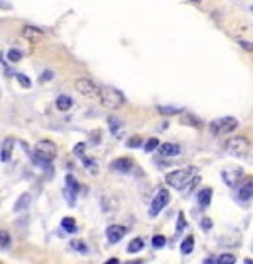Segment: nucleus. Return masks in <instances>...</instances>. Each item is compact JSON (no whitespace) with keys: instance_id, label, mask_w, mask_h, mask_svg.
<instances>
[{"instance_id":"obj_1","label":"nucleus","mask_w":253,"mask_h":264,"mask_svg":"<svg viewBox=\"0 0 253 264\" xmlns=\"http://www.w3.org/2000/svg\"><path fill=\"white\" fill-rule=\"evenodd\" d=\"M55 157H57V145H55L53 141H50V139H42V141L36 143L32 158H34L38 164L48 166Z\"/></svg>"},{"instance_id":"obj_2","label":"nucleus","mask_w":253,"mask_h":264,"mask_svg":"<svg viewBox=\"0 0 253 264\" xmlns=\"http://www.w3.org/2000/svg\"><path fill=\"white\" fill-rule=\"evenodd\" d=\"M197 176V170L193 166L189 168H179V170H173L165 176V182L169 186H173L175 190H185V186H189V182Z\"/></svg>"},{"instance_id":"obj_3","label":"nucleus","mask_w":253,"mask_h":264,"mask_svg":"<svg viewBox=\"0 0 253 264\" xmlns=\"http://www.w3.org/2000/svg\"><path fill=\"white\" fill-rule=\"evenodd\" d=\"M99 100H101V104L104 106V108H112V110L124 106V102H126L124 94H122L120 90H116V88H101Z\"/></svg>"},{"instance_id":"obj_4","label":"nucleus","mask_w":253,"mask_h":264,"mask_svg":"<svg viewBox=\"0 0 253 264\" xmlns=\"http://www.w3.org/2000/svg\"><path fill=\"white\" fill-rule=\"evenodd\" d=\"M226 151H228L230 155L244 157V155H248V151H250V141H248L246 137H242V135L232 137V139L226 141Z\"/></svg>"},{"instance_id":"obj_5","label":"nucleus","mask_w":253,"mask_h":264,"mask_svg":"<svg viewBox=\"0 0 253 264\" xmlns=\"http://www.w3.org/2000/svg\"><path fill=\"white\" fill-rule=\"evenodd\" d=\"M236 127H238V119H236V117H220V119H214V121L210 123V131H212L214 135L232 133Z\"/></svg>"},{"instance_id":"obj_6","label":"nucleus","mask_w":253,"mask_h":264,"mask_svg":"<svg viewBox=\"0 0 253 264\" xmlns=\"http://www.w3.org/2000/svg\"><path fill=\"white\" fill-rule=\"evenodd\" d=\"M75 88L87 98H99V94H101V86H97L91 78H79L75 82Z\"/></svg>"},{"instance_id":"obj_7","label":"nucleus","mask_w":253,"mask_h":264,"mask_svg":"<svg viewBox=\"0 0 253 264\" xmlns=\"http://www.w3.org/2000/svg\"><path fill=\"white\" fill-rule=\"evenodd\" d=\"M167 204H169V192H167L165 188H161V190L155 194L152 206H150V215H152V217H155L157 213H161V210H163Z\"/></svg>"},{"instance_id":"obj_8","label":"nucleus","mask_w":253,"mask_h":264,"mask_svg":"<svg viewBox=\"0 0 253 264\" xmlns=\"http://www.w3.org/2000/svg\"><path fill=\"white\" fill-rule=\"evenodd\" d=\"M222 178H224V182H226L228 186H238L240 180L244 178V170H242V168H226V170L222 172Z\"/></svg>"},{"instance_id":"obj_9","label":"nucleus","mask_w":253,"mask_h":264,"mask_svg":"<svg viewBox=\"0 0 253 264\" xmlns=\"http://www.w3.org/2000/svg\"><path fill=\"white\" fill-rule=\"evenodd\" d=\"M126 231H128V229H126L124 225H110L108 231H106V239H108V243H112V245L120 243V241L124 239Z\"/></svg>"},{"instance_id":"obj_10","label":"nucleus","mask_w":253,"mask_h":264,"mask_svg":"<svg viewBox=\"0 0 253 264\" xmlns=\"http://www.w3.org/2000/svg\"><path fill=\"white\" fill-rule=\"evenodd\" d=\"M238 198L242 202H248L253 198V178H248L244 180L242 184H238Z\"/></svg>"},{"instance_id":"obj_11","label":"nucleus","mask_w":253,"mask_h":264,"mask_svg":"<svg viewBox=\"0 0 253 264\" xmlns=\"http://www.w3.org/2000/svg\"><path fill=\"white\" fill-rule=\"evenodd\" d=\"M77 194H79V182L75 180V176H67V188H65V196H67V200H69V204L73 206L75 204V198H77Z\"/></svg>"},{"instance_id":"obj_12","label":"nucleus","mask_w":253,"mask_h":264,"mask_svg":"<svg viewBox=\"0 0 253 264\" xmlns=\"http://www.w3.org/2000/svg\"><path fill=\"white\" fill-rule=\"evenodd\" d=\"M159 155L161 157H179L181 147L177 143H163V145H159Z\"/></svg>"},{"instance_id":"obj_13","label":"nucleus","mask_w":253,"mask_h":264,"mask_svg":"<svg viewBox=\"0 0 253 264\" xmlns=\"http://www.w3.org/2000/svg\"><path fill=\"white\" fill-rule=\"evenodd\" d=\"M12 151H14V139L12 137H6L4 143H2V149H0V160L2 162H8L12 157Z\"/></svg>"},{"instance_id":"obj_14","label":"nucleus","mask_w":253,"mask_h":264,"mask_svg":"<svg viewBox=\"0 0 253 264\" xmlns=\"http://www.w3.org/2000/svg\"><path fill=\"white\" fill-rule=\"evenodd\" d=\"M132 166H134L132 158H126V157L116 158V160L112 162V170H116V172H130Z\"/></svg>"},{"instance_id":"obj_15","label":"nucleus","mask_w":253,"mask_h":264,"mask_svg":"<svg viewBox=\"0 0 253 264\" xmlns=\"http://www.w3.org/2000/svg\"><path fill=\"white\" fill-rule=\"evenodd\" d=\"M210 200H212V188H202L197 196V202L201 208H208L210 206Z\"/></svg>"},{"instance_id":"obj_16","label":"nucleus","mask_w":253,"mask_h":264,"mask_svg":"<svg viewBox=\"0 0 253 264\" xmlns=\"http://www.w3.org/2000/svg\"><path fill=\"white\" fill-rule=\"evenodd\" d=\"M55 106H57V110L67 112V110H71V108H73V98H71V96H67V94H61V96H57Z\"/></svg>"},{"instance_id":"obj_17","label":"nucleus","mask_w":253,"mask_h":264,"mask_svg":"<svg viewBox=\"0 0 253 264\" xmlns=\"http://www.w3.org/2000/svg\"><path fill=\"white\" fill-rule=\"evenodd\" d=\"M22 36L28 38V39H32V41L42 39V32H40L38 28H32V26H24V28H22Z\"/></svg>"},{"instance_id":"obj_18","label":"nucleus","mask_w":253,"mask_h":264,"mask_svg":"<svg viewBox=\"0 0 253 264\" xmlns=\"http://www.w3.org/2000/svg\"><path fill=\"white\" fill-rule=\"evenodd\" d=\"M108 125H110V129H112V133H114L116 137H122L124 125H122V121H120L118 117H108Z\"/></svg>"},{"instance_id":"obj_19","label":"nucleus","mask_w":253,"mask_h":264,"mask_svg":"<svg viewBox=\"0 0 253 264\" xmlns=\"http://www.w3.org/2000/svg\"><path fill=\"white\" fill-rule=\"evenodd\" d=\"M193 249H195V237H193V235H189V237L181 243V253H183V255H191V253H193Z\"/></svg>"},{"instance_id":"obj_20","label":"nucleus","mask_w":253,"mask_h":264,"mask_svg":"<svg viewBox=\"0 0 253 264\" xmlns=\"http://www.w3.org/2000/svg\"><path fill=\"white\" fill-rule=\"evenodd\" d=\"M144 239L142 237H136V239H132L130 241V245H128V253H140L142 249H144Z\"/></svg>"},{"instance_id":"obj_21","label":"nucleus","mask_w":253,"mask_h":264,"mask_svg":"<svg viewBox=\"0 0 253 264\" xmlns=\"http://www.w3.org/2000/svg\"><path fill=\"white\" fill-rule=\"evenodd\" d=\"M61 227H63L67 233H75V231H77V223H75V219H73V217H63Z\"/></svg>"},{"instance_id":"obj_22","label":"nucleus","mask_w":253,"mask_h":264,"mask_svg":"<svg viewBox=\"0 0 253 264\" xmlns=\"http://www.w3.org/2000/svg\"><path fill=\"white\" fill-rule=\"evenodd\" d=\"M30 200H32V196H30V194H24V196L18 200V204L14 206V210H16V211L26 210V208H28V204H30Z\"/></svg>"},{"instance_id":"obj_23","label":"nucleus","mask_w":253,"mask_h":264,"mask_svg":"<svg viewBox=\"0 0 253 264\" xmlns=\"http://www.w3.org/2000/svg\"><path fill=\"white\" fill-rule=\"evenodd\" d=\"M181 108H171V106H159V113L163 115H173V113H181Z\"/></svg>"},{"instance_id":"obj_24","label":"nucleus","mask_w":253,"mask_h":264,"mask_svg":"<svg viewBox=\"0 0 253 264\" xmlns=\"http://www.w3.org/2000/svg\"><path fill=\"white\" fill-rule=\"evenodd\" d=\"M12 245V239L8 235V231H0V249H8Z\"/></svg>"},{"instance_id":"obj_25","label":"nucleus","mask_w":253,"mask_h":264,"mask_svg":"<svg viewBox=\"0 0 253 264\" xmlns=\"http://www.w3.org/2000/svg\"><path fill=\"white\" fill-rule=\"evenodd\" d=\"M234 263H236V257H234V255H230V253L220 255V257L216 259V264H234Z\"/></svg>"},{"instance_id":"obj_26","label":"nucleus","mask_w":253,"mask_h":264,"mask_svg":"<svg viewBox=\"0 0 253 264\" xmlns=\"http://www.w3.org/2000/svg\"><path fill=\"white\" fill-rule=\"evenodd\" d=\"M83 162H85V166L89 168V172H93V174H97V172H99V164H97V160L83 157Z\"/></svg>"},{"instance_id":"obj_27","label":"nucleus","mask_w":253,"mask_h":264,"mask_svg":"<svg viewBox=\"0 0 253 264\" xmlns=\"http://www.w3.org/2000/svg\"><path fill=\"white\" fill-rule=\"evenodd\" d=\"M22 59V51H18V49H10L8 51V61L10 63H18Z\"/></svg>"},{"instance_id":"obj_28","label":"nucleus","mask_w":253,"mask_h":264,"mask_svg":"<svg viewBox=\"0 0 253 264\" xmlns=\"http://www.w3.org/2000/svg\"><path fill=\"white\" fill-rule=\"evenodd\" d=\"M71 249H73V251H79V253H87V251H89L87 245H85L83 241H73V243H71Z\"/></svg>"},{"instance_id":"obj_29","label":"nucleus","mask_w":253,"mask_h":264,"mask_svg":"<svg viewBox=\"0 0 253 264\" xmlns=\"http://www.w3.org/2000/svg\"><path fill=\"white\" fill-rule=\"evenodd\" d=\"M153 247H155V249H161V247H165V243H167V239H165V237H163V235H155V237H153Z\"/></svg>"},{"instance_id":"obj_30","label":"nucleus","mask_w":253,"mask_h":264,"mask_svg":"<svg viewBox=\"0 0 253 264\" xmlns=\"http://www.w3.org/2000/svg\"><path fill=\"white\" fill-rule=\"evenodd\" d=\"M159 147V141L155 139V137H152V139H148V143H146V151L148 153H152V151H155Z\"/></svg>"},{"instance_id":"obj_31","label":"nucleus","mask_w":253,"mask_h":264,"mask_svg":"<svg viewBox=\"0 0 253 264\" xmlns=\"http://www.w3.org/2000/svg\"><path fill=\"white\" fill-rule=\"evenodd\" d=\"M185 227H187V221H185V215H183V213H179V219H177V233L185 231Z\"/></svg>"},{"instance_id":"obj_32","label":"nucleus","mask_w":253,"mask_h":264,"mask_svg":"<svg viewBox=\"0 0 253 264\" xmlns=\"http://www.w3.org/2000/svg\"><path fill=\"white\" fill-rule=\"evenodd\" d=\"M16 78H18V82H20L24 88H30V86H32V82L26 78V75H16Z\"/></svg>"},{"instance_id":"obj_33","label":"nucleus","mask_w":253,"mask_h":264,"mask_svg":"<svg viewBox=\"0 0 253 264\" xmlns=\"http://www.w3.org/2000/svg\"><path fill=\"white\" fill-rule=\"evenodd\" d=\"M128 145H130V147H140V145H142V137H132V139L128 141Z\"/></svg>"},{"instance_id":"obj_34","label":"nucleus","mask_w":253,"mask_h":264,"mask_svg":"<svg viewBox=\"0 0 253 264\" xmlns=\"http://www.w3.org/2000/svg\"><path fill=\"white\" fill-rule=\"evenodd\" d=\"M185 123H191V125H195V127H199L201 123L197 121V117H193V115H189V117H185Z\"/></svg>"},{"instance_id":"obj_35","label":"nucleus","mask_w":253,"mask_h":264,"mask_svg":"<svg viewBox=\"0 0 253 264\" xmlns=\"http://www.w3.org/2000/svg\"><path fill=\"white\" fill-rule=\"evenodd\" d=\"M51 78H53V73H51V71H46V73L42 75V78H40V80H42V82H46V80H51Z\"/></svg>"},{"instance_id":"obj_36","label":"nucleus","mask_w":253,"mask_h":264,"mask_svg":"<svg viewBox=\"0 0 253 264\" xmlns=\"http://www.w3.org/2000/svg\"><path fill=\"white\" fill-rule=\"evenodd\" d=\"M201 225H202L204 229H206V231H208V229H210V227H212V221H210V219H208V217H204L202 221H201Z\"/></svg>"},{"instance_id":"obj_37","label":"nucleus","mask_w":253,"mask_h":264,"mask_svg":"<svg viewBox=\"0 0 253 264\" xmlns=\"http://www.w3.org/2000/svg\"><path fill=\"white\" fill-rule=\"evenodd\" d=\"M240 45H242V47H244L246 51H253V43H248V41H242Z\"/></svg>"},{"instance_id":"obj_38","label":"nucleus","mask_w":253,"mask_h":264,"mask_svg":"<svg viewBox=\"0 0 253 264\" xmlns=\"http://www.w3.org/2000/svg\"><path fill=\"white\" fill-rule=\"evenodd\" d=\"M0 8H4V10H10V4H8V2H2V0H0Z\"/></svg>"},{"instance_id":"obj_39","label":"nucleus","mask_w":253,"mask_h":264,"mask_svg":"<svg viewBox=\"0 0 253 264\" xmlns=\"http://www.w3.org/2000/svg\"><path fill=\"white\" fill-rule=\"evenodd\" d=\"M104 264H120V261H118V259H110L108 263H104Z\"/></svg>"},{"instance_id":"obj_40","label":"nucleus","mask_w":253,"mask_h":264,"mask_svg":"<svg viewBox=\"0 0 253 264\" xmlns=\"http://www.w3.org/2000/svg\"><path fill=\"white\" fill-rule=\"evenodd\" d=\"M126 264H144V261H138V259H136V261H130V263H126Z\"/></svg>"},{"instance_id":"obj_41","label":"nucleus","mask_w":253,"mask_h":264,"mask_svg":"<svg viewBox=\"0 0 253 264\" xmlns=\"http://www.w3.org/2000/svg\"><path fill=\"white\" fill-rule=\"evenodd\" d=\"M246 264H253V261L250 259V261H246Z\"/></svg>"},{"instance_id":"obj_42","label":"nucleus","mask_w":253,"mask_h":264,"mask_svg":"<svg viewBox=\"0 0 253 264\" xmlns=\"http://www.w3.org/2000/svg\"><path fill=\"white\" fill-rule=\"evenodd\" d=\"M191 2H197V4H199V2H201V0H191Z\"/></svg>"},{"instance_id":"obj_43","label":"nucleus","mask_w":253,"mask_h":264,"mask_svg":"<svg viewBox=\"0 0 253 264\" xmlns=\"http://www.w3.org/2000/svg\"><path fill=\"white\" fill-rule=\"evenodd\" d=\"M0 61H2V53H0Z\"/></svg>"},{"instance_id":"obj_44","label":"nucleus","mask_w":253,"mask_h":264,"mask_svg":"<svg viewBox=\"0 0 253 264\" xmlns=\"http://www.w3.org/2000/svg\"><path fill=\"white\" fill-rule=\"evenodd\" d=\"M252 10H253V6H252Z\"/></svg>"},{"instance_id":"obj_45","label":"nucleus","mask_w":253,"mask_h":264,"mask_svg":"<svg viewBox=\"0 0 253 264\" xmlns=\"http://www.w3.org/2000/svg\"><path fill=\"white\" fill-rule=\"evenodd\" d=\"M0 264H2V263H0Z\"/></svg>"}]
</instances>
